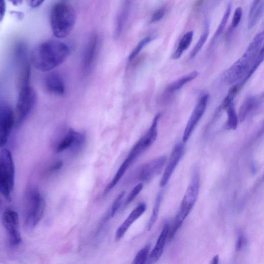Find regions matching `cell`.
Listing matches in <instances>:
<instances>
[{
    "instance_id": "cell-23",
    "label": "cell",
    "mask_w": 264,
    "mask_h": 264,
    "mask_svg": "<svg viewBox=\"0 0 264 264\" xmlns=\"http://www.w3.org/2000/svg\"><path fill=\"white\" fill-rule=\"evenodd\" d=\"M227 109L228 120L225 126L226 129L228 130H235L238 126L239 119L233 103L230 104Z\"/></svg>"
},
{
    "instance_id": "cell-31",
    "label": "cell",
    "mask_w": 264,
    "mask_h": 264,
    "mask_svg": "<svg viewBox=\"0 0 264 264\" xmlns=\"http://www.w3.org/2000/svg\"><path fill=\"white\" fill-rule=\"evenodd\" d=\"M243 16V10L242 8L241 7H238L236 9V10L235 11L232 22V28L233 29H236L238 26L239 25V24L240 22H241V20L242 19Z\"/></svg>"
},
{
    "instance_id": "cell-39",
    "label": "cell",
    "mask_w": 264,
    "mask_h": 264,
    "mask_svg": "<svg viewBox=\"0 0 264 264\" xmlns=\"http://www.w3.org/2000/svg\"><path fill=\"white\" fill-rule=\"evenodd\" d=\"M220 260V257L219 255H216L214 257V258L212 259V261L211 262V263L213 264H218Z\"/></svg>"
},
{
    "instance_id": "cell-17",
    "label": "cell",
    "mask_w": 264,
    "mask_h": 264,
    "mask_svg": "<svg viewBox=\"0 0 264 264\" xmlns=\"http://www.w3.org/2000/svg\"><path fill=\"white\" fill-rule=\"evenodd\" d=\"M170 231L169 224L166 223L159 237L156 245L148 256L147 263H152L156 262L162 256L166 240Z\"/></svg>"
},
{
    "instance_id": "cell-3",
    "label": "cell",
    "mask_w": 264,
    "mask_h": 264,
    "mask_svg": "<svg viewBox=\"0 0 264 264\" xmlns=\"http://www.w3.org/2000/svg\"><path fill=\"white\" fill-rule=\"evenodd\" d=\"M76 13L70 5L60 3L52 8L50 23L54 36L58 38L67 37L73 31L76 22Z\"/></svg>"
},
{
    "instance_id": "cell-33",
    "label": "cell",
    "mask_w": 264,
    "mask_h": 264,
    "mask_svg": "<svg viewBox=\"0 0 264 264\" xmlns=\"http://www.w3.org/2000/svg\"><path fill=\"white\" fill-rule=\"evenodd\" d=\"M7 11L6 0H0V23L4 20Z\"/></svg>"
},
{
    "instance_id": "cell-14",
    "label": "cell",
    "mask_w": 264,
    "mask_h": 264,
    "mask_svg": "<svg viewBox=\"0 0 264 264\" xmlns=\"http://www.w3.org/2000/svg\"><path fill=\"white\" fill-rule=\"evenodd\" d=\"M184 152V148L182 144H177L172 153L170 161L167 164L161 180L160 186L161 187H164L169 182L176 167L182 157Z\"/></svg>"
},
{
    "instance_id": "cell-32",
    "label": "cell",
    "mask_w": 264,
    "mask_h": 264,
    "mask_svg": "<svg viewBox=\"0 0 264 264\" xmlns=\"http://www.w3.org/2000/svg\"><path fill=\"white\" fill-rule=\"evenodd\" d=\"M166 14V9L164 8L157 10L152 15L150 20V23H153L161 20Z\"/></svg>"
},
{
    "instance_id": "cell-30",
    "label": "cell",
    "mask_w": 264,
    "mask_h": 264,
    "mask_svg": "<svg viewBox=\"0 0 264 264\" xmlns=\"http://www.w3.org/2000/svg\"><path fill=\"white\" fill-rule=\"evenodd\" d=\"M143 185L142 183H139L136 185L131 191L126 201V204L128 205L131 203L139 195L142 190Z\"/></svg>"
},
{
    "instance_id": "cell-37",
    "label": "cell",
    "mask_w": 264,
    "mask_h": 264,
    "mask_svg": "<svg viewBox=\"0 0 264 264\" xmlns=\"http://www.w3.org/2000/svg\"><path fill=\"white\" fill-rule=\"evenodd\" d=\"M8 1L14 6H19L23 3V0H8Z\"/></svg>"
},
{
    "instance_id": "cell-2",
    "label": "cell",
    "mask_w": 264,
    "mask_h": 264,
    "mask_svg": "<svg viewBox=\"0 0 264 264\" xmlns=\"http://www.w3.org/2000/svg\"><path fill=\"white\" fill-rule=\"evenodd\" d=\"M70 54V48L66 44L57 40L46 41L34 50L32 63L36 69L46 73L63 64Z\"/></svg>"
},
{
    "instance_id": "cell-28",
    "label": "cell",
    "mask_w": 264,
    "mask_h": 264,
    "mask_svg": "<svg viewBox=\"0 0 264 264\" xmlns=\"http://www.w3.org/2000/svg\"><path fill=\"white\" fill-rule=\"evenodd\" d=\"M150 245H147L143 247L136 255L133 259V264H144L147 262L150 250Z\"/></svg>"
},
{
    "instance_id": "cell-25",
    "label": "cell",
    "mask_w": 264,
    "mask_h": 264,
    "mask_svg": "<svg viewBox=\"0 0 264 264\" xmlns=\"http://www.w3.org/2000/svg\"><path fill=\"white\" fill-rule=\"evenodd\" d=\"M232 10V4H229L227 8L226 12L224 14V15L222 18V20L220 24V26L217 29V32H216L215 34L213 37V41H215L216 40L218 39L223 34L224 31L227 25V23L229 20L231 12Z\"/></svg>"
},
{
    "instance_id": "cell-6",
    "label": "cell",
    "mask_w": 264,
    "mask_h": 264,
    "mask_svg": "<svg viewBox=\"0 0 264 264\" xmlns=\"http://www.w3.org/2000/svg\"><path fill=\"white\" fill-rule=\"evenodd\" d=\"M200 189V179L198 175L194 176L187 188L177 216L174 225L169 236L172 239L181 227L183 222L193 208L198 198Z\"/></svg>"
},
{
    "instance_id": "cell-34",
    "label": "cell",
    "mask_w": 264,
    "mask_h": 264,
    "mask_svg": "<svg viewBox=\"0 0 264 264\" xmlns=\"http://www.w3.org/2000/svg\"><path fill=\"white\" fill-rule=\"evenodd\" d=\"M63 166V162L59 161L51 165L49 169L50 173H54L60 170Z\"/></svg>"
},
{
    "instance_id": "cell-1",
    "label": "cell",
    "mask_w": 264,
    "mask_h": 264,
    "mask_svg": "<svg viewBox=\"0 0 264 264\" xmlns=\"http://www.w3.org/2000/svg\"><path fill=\"white\" fill-rule=\"evenodd\" d=\"M264 41V33L257 34L241 59L236 61L224 74V80L229 84H234L242 80L240 84L243 85L252 76L263 61L258 56Z\"/></svg>"
},
{
    "instance_id": "cell-22",
    "label": "cell",
    "mask_w": 264,
    "mask_h": 264,
    "mask_svg": "<svg viewBox=\"0 0 264 264\" xmlns=\"http://www.w3.org/2000/svg\"><path fill=\"white\" fill-rule=\"evenodd\" d=\"M193 31H189L183 36L179 43L177 49L172 56L174 60H177L180 58L183 54L190 46L192 40H193Z\"/></svg>"
},
{
    "instance_id": "cell-9",
    "label": "cell",
    "mask_w": 264,
    "mask_h": 264,
    "mask_svg": "<svg viewBox=\"0 0 264 264\" xmlns=\"http://www.w3.org/2000/svg\"><path fill=\"white\" fill-rule=\"evenodd\" d=\"M15 123L12 108L7 104L0 103V149L7 145Z\"/></svg>"
},
{
    "instance_id": "cell-19",
    "label": "cell",
    "mask_w": 264,
    "mask_h": 264,
    "mask_svg": "<svg viewBox=\"0 0 264 264\" xmlns=\"http://www.w3.org/2000/svg\"><path fill=\"white\" fill-rule=\"evenodd\" d=\"M78 133V131L72 129L67 130L57 146V152L61 153L70 149L74 145Z\"/></svg>"
},
{
    "instance_id": "cell-16",
    "label": "cell",
    "mask_w": 264,
    "mask_h": 264,
    "mask_svg": "<svg viewBox=\"0 0 264 264\" xmlns=\"http://www.w3.org/2000/svg\"><path fill=\"white\" fill-rule=\"evenodd\" d=\"M46 90L54 95H63L66 92V86L63 77L58 73L47 75L44 80Z\"/></svg>"
},
{
    "instance_id": "cell-12",
    "label": "cell",
    "mask_w": 264,
    "mask_h": 264,
    "mask_svg": "<svg viewBox=\"0 0 264 264\" xmlns=\"http://www.w3.org/2000/svg\"><path fill=\"white\" fill-rule=\"evenodd\" d=\"M98 49V37L93 34L86 45L82 59V68L85 74H88L92 70L97 58Z\"/></svg>"
},
{
    "instance_id": "cell-5",
    "label": "cell",
    "mask_w": 264,
    "mask_h": 264,
    "mask_svg": "<svg viewBox=\"0 0 264 264\" xmlns=\"http://www.w3.org/2000/svg\"><path fill=\"white\" fill-rule=\"evenodd\" d=\"M26 198L25 223L28 228L32 229L42 220L46 203L44 197L36 188L30 189Z\"/></svg>"
},
{
    "instance_id": "cell-7",
    "label": "cell",
    "mask_w": 264,
    "mask_h": 264,
    "mask_svg": "<svg viewBox=\"0 0 264 264\" xmlns=\"http://www.w3.org/2000/svg\"><path fill=\"white\" fill-rule=\"evenodd\" d=\"M37 99L36 92L30 84L20 86L14 111L16 123H21L28 117L35 106Z\"/></svg>"
},
{
    "instance_id": "cell-4",
    "label": "cell",
    "mask_w": 264,
    "mask_h": 264,
    "mask_svg": "<svg viewBox=\"0 0 264 264\" xmlns=\"http://www.w3.org/2000/svg\"><path fill=\"white\" fill-rule=\"evenodd\" d=\"M15 168L12 154L10 150H0V193L9 201L14 189Z\"/></svg>"
},
{
    "instance_id": "cell-15",
    "label": "cell",
    "mask_w": 264,
    "mask_h": 264,
    "mask_svg": "<svg viewBox=\"0 0 264 264\" xmlns=\"http://www.w3.org/2000/svg\"><path fill=\"white\" fill-rule=\"evenodd\" d=\"M146 208V204L141 203L130 214L126 221L116 231L115 239L117 241L124 237L133 223L145 212Z\"/></svg>"
},
{
    "instance_id": "cell-21",
    "label": "cell",
    "mask_w": 264,
    "mask_h": 264,
    "mask_svg": "<svg viewBox=\"0 0 264 264\" xmlns=\"http://www.w3.org/2000/svg\"><path fill=\"white\" fill-rule=\"evenodd\" d=\"M198 75V73L196 71L185 75L177 81L171 84L166 89L167 92L173 93L182 88L184 85L189 82L195 79Z\"/></svg>"
},
{
    "instance_id": "cell-10",
    "label": "cell",
    "mask_w": 264,
    "mask_h": 264,
    "mask_svg": "<svg viewBox=\"0 0 264 264\" xmlns=\"http://www.w3.org/2000/svg\"><path fill=\"white\" fill-rule=\"evenodd\" d=\"M3 224L8 233L10 244L13 246L19 245L22 238L18 213L11 208L7 209L3 214Z\"/></svg>"
},
{
    "instance_id": "cell-26",
    "label": "cell",
    "mask_w": 264,
    "mask_h": 264,
    "mask_svg": "<svg viewBox=\"0 0 264 264\" xmlns=\"http://www.w3.org/2000/svg\"><path fill=\"white\" fill-rule=\"evenodd\" d=\"M162 199V194L160 193L156 197L151 217L148 223V231H150L152 229L153 227L157 220Z\"/></svg>"
},
{
    "instance_id": "cell-24",
    "label": "cell",
    "mask_w": 264,
    "mask_h": 264,
    "mask_svg": "<svg viewBox=\"0 0 264 264\" xmlns=\"http://www.w3.org/2000/svg\"><path fill=\"white\" fill-rule=\"evenodd\" d=\"M209 32V23L208 22H206L204 30L201 36L200 39L196 43L195 46L194 47V49L191 52L190 54V58L193 59L195 58L197 54L200 52L201 49V48L203 47L205 42H206Z\"/></svg>"
},
{
    "instance_id": "cell-20",
    "label": "cell",
    "mask_w": 264,
    "mask_h": 264,
    "mask_svg": "<svg viewBox=\"0 0 264 264\" xmlns=\"http://www.w3.org/2000/svg\"><path fill=\"white\" fill-rule=\"evenodd\" d=\"M258 100L254 96H249L243 102L239 112L238 119L241 123L243 122L248 115L257 105Z\"/></svg>"
},
{
    "instance_id": "cell-13",
    "label": "cell",
    "mask_w": 264,
    "mask_h": 264,
    "mask_svg": "<svg viewBox=\"0 0 264 264\" xmlns=\"http://www.w3.org/2000/svg\"><path fill=\"white\" fill-rule=\"evenodd\" d=\"M166 161V156L156 158L144 164L140 170L139 177L143 182H148L159 175Z\"/></svg>"
},
{
    "instance_id": "cell-36",
    "label": "cell",
    "mask_w": 264,
    "mask_h": 264,
    "mask_svg": "<svg viewBox=\"0 0 264 264\" xmlns=\"http://www.w3.org/2000/svg\"><path fill=\"white\" fill-rule=\"evenodd\" d=\"M243 243V237L242 235L239 236L237 239L236 249L237 251L241 250Z\"/></svg>"
},
{
    "instance_id": "cell-35",
    "label": "cell",
    "mask_w": 264,
    "mask_h": 264,
    "mask_svg": "<svg viewBox=\"0 0 264 264\" xmlns=\"http://www.w3.org/2000/svg\"><path fill=\"white\" fill-rule=\"evenodd\" d=\"M29 5L32 8H37L40 7L45 0H29Z\"/></svg>"
},
{
    "instance_id": "cell-38",
    "label": "cell",
    "mask_w": 264,
    "mask_h": 264,
    "mask_svg": "<svg viewBox=\"0 0 264 264\" xmlns=\"http://www.w3.org/2000/svg\"><path fill=\"white\" fill-rule=\"evenodd\" d=\"M205 0H196L195 4V8L198 9L202 6Z\"/></svg>"
},
{
    "instance_id": "cell-18",
    "label": "cell",
    "mask_w": 264,
    "mask_h": 264,
    "mask_svg": "<svg viewBox=\"0 0 264 264\" xmlns=\"http://www.w3.org/2000/svg\"><path fill=\"white\" fill-rule=\"evenodd\" d=\"M264 0H254L250 9L248 19V29H253L263 15Z\"/></svg>"
},
{
    "instance_id": "cell-11",
    "label": "cell",
    "mask_w": 264,
    "mask_h": 264,
    "mask_svg": "<svg viewBox=\"0 0 264 264\" xmlns=\"http://www.w3.org/2000/svg\"><path fill=\"white\" fill-rule=\"evenodd\" d=\"M208 100L209 95L205 94L202 96L196 105L189 118L183 133V141L184 142L187 141L203 116L206 111Z\"/></svg>"
},
{
    "instance_id": "cell-27",
    "label": "cell",
    "mask_w": 264,
    "mask_h": 264,
    "mask_svg": "<svg viewBox=\"0 0 264 264\" xmlns=\"http://www.w3.org/2000/svg\"><path fill=\"white\" fill-rule=\"evenodd\" d=\"M154 39L153 37H147L141 40L135 47L129 57V61H133L147 45Z\"/></svg>"
},
{
    "instance_id": "cell-29",
    "label": "cell",
    "mask_w": 264,
    "mask_h": 264,
    "mask_svg": "<svg viewBox=\"0 0 264 264\" xmlns=\"http://www.w3.org/2000/svg\"><path fill=\"white\" fill-rule=\"evenodd\" d=\"M125 194L126 191H123L115 199L111 208V215L112 218H114L115 217L119 207H121Z\"/></svg>"
},
{
    "instance_id": "cell-8",
    "label": "cell",
    "mask_w": 264,
    "mask_h": 264,
    "mask_svg": "<svg viewBox=\"0 0 264 264\" xmlns=\"http://www.w3.org/2000/svg\"><path fill=\"white\" fill-rule=\"evenodd\" d=\"M160 114L153 119L152 125L147 132L135 143L125 161L130 165L144 152L149 148L155 142L158 134V124Z\"/></svg>"
}]
</instances>
